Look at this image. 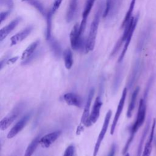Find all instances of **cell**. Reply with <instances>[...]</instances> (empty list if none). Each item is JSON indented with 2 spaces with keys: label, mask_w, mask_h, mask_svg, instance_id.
I'll return each mask as SVG.
<instances>
[{
  "label": "cell",
  "mask_w": 156,
  "mask_h": 156,
  "mask_svg": "<svg viewBox=\"0 0 156 156\" xmlns=\"http://www.w3.org/2000/svg\"><path fill=\"white\" fill-rule=\"evenodd\" d=\"M40 136L38 135L32 140V141L30 143V144L26 148V150L24 153V156H32L33 155L38 145L40 144Z\"/></svg>",
  "instance_id": "22"
},
{
  "label": "cell",
  "mask_w": 156,
  "mask_h": 156,
  "mask_svg": "<svg viewBox=\"0 0 156 156\" xmlns=\"http://www.w3.org/2000/svg\"><path fill=\"white\" fill-rule=\"evenodd\" d=\"M30 1V0H22V1H28V2Z\"/></svg>",
  "instance_id": "40"
},
{
  "label": "cell",
  "mask_w": 156,
  "mask_h": 156,
  "mask_svg": "<svg viewBox=\"0 0 156 156\" xmlns=\"http://www.w3.org/2000/svg\"><path fill=\"white\" fill-rule=\"evenodd\" d=\"M151 127V116H149L147 119V122L146 124L145 127L143 131L141 136L140 138L139 143H138V148H137V151H136V156H141L142 152H143V144H144V142L145 141V139L146 138V136L149 131V129Z\"/></svg>",
  "instance_id": "18"
},
{
  "label": "cell",
  "mask_w": 156,
  "mask_h": 156,
  "mask_svg": "<svg viewBox=\"0 0 156 156\" xmlns=\"http://www.w3.org/2000/svg\"><path fill=\"white\" fill-rule=\"evenodd\" d=\"M95 0H87L85 3V6L83 12H82V21L80 24V34L81 35H83L84 33L86 24H87V19L88 16L91 8L94 3Z\"/></svg>",
  "instance_id": "13"
},
{
  "label": "cell",
  "mask_w": 156,
  "mask_h": 156,
  "mask_svg": "<svg viewBox=\"0 0 156 156\" xmlns=\"http://www.w3.org/2000/svg\"><path fill=\"white\" fill-rule=\"evenodd\" d=\"M138 19H139V14L138 13L135 17H133V21H132V25H131V27H130V29L129 30V32L127 34V38H126V40L125 41V44H124V48L122 49V52L118 58V63H120L122 61L124 56H125V54L127 51V49H128V47L129 46V44L130 43V41H131V38H132V37L133 35V32L135 29V27L136 26V24H137V23L138 21Z\"/></svg>",
  "instance_id": "9"
},
{
  "label": "cell",
  "mask_w": 156,
  "mask_h": 156,
  "mask_svg": "<svg viewBox=\"0 0 156 156\" xmlns=\"http://www.w3.org/2000/svg\"><path fill=\"white\" fill-rule=\"evenodd\" d=\"M1 5H4L8 8V10H10L13 7V0H0Z\"/></svg>",
  "instance_id": "34"
},
{
  "label": "cell",
  "mask_w": 156,
  "mask_h": 156,
  "mask_svg": "<svg viewBox=\"0 0 156 156\" xmlns=\"http://www.w3.org/2000/svg\"><path fill=\"white\" fill-rule=\"evenodd\" d=\"M61 134V130H56L48 133L40 138V144L43 148H48L50 147L58 139Z\"/></svg>",
  "instance_id": "10"
},
{
  "label": "cell",
  "mask_w": 156,
  "mask_h": 156,
  "mask_svg": "<svg viewBox=\"0 0 156 156\" xmlns=\"http://www.w3.org/2000/svg\"><path fill=\"white\" fill-rule=\"evenodd\" d=\"M53 13L51 9L47 12L46 18V39L47 41L49 40L51 38V29H52V16Z\"/></svg>",
  "instance_id": "24"
},
{
  "label": "cell",
  "mask_w": 156,
  "mask_h": 156,
  "mask_svg": "<svg viewBox=\"0 0 156 156\" xmlns=\"http://www.w3.org/2000/svg\"><path fill=\"white\" fill-rule=\"evenodd\" d=\"M77 1L78 0H70L69 1L66 15V20L68 23H70L75 16L77 7Z\"/></svg>",
  "instance_id": "21"
},
{
  "label": "cell",
  "mask_w": 156,
  "mask_h": 156,
  "mask_svg": "<svg viewBox=\"0 0 156 156\" xmlns=\"http://www.w3.org/2000/svg\"><path fill=\"white\" fill-rule=\"evenodd\" d=\"M102 105V99L101 96H99L96 97V99L94 100V102L92 107L91 112H90L89 121L91 125L93 124H94L98 120L100 116V112H101V108Z\"/></svg>",
  "instance_id": "11"
},
{
  "label": "cell",
  "mask_w": 156,
  "mask_h": 156,
  "mask_svg": "<svg viewBox=\"0 0 156 156\" xmlns=\"http://www.w3.org/2000/svg\"><path fill=\"white\" fill-rule=\"evenodd\" d=\"M141 71V63L140 60L135 61L134 65L132 68L131 74L130 75L129 80H128V87L129 88H131L136 80L138 79L140 76V73Z\"/></svg>",
  "instance_id": "16"
},
{
  "label": "cell",
  "mask_w": 156,
  "mask_h": 156,
  "mask_svg": "<svg viewBox=\"0 0 156 156\" xmlns=\"http://www.w3.org/2000/svg\"><path fill=\"white\" fill-rule=\"evenodd\" d=\"M63 156H75V148L73 145H69L63 154Z\"/></svg>",
  "instance_id": "33"
},
{
  "label": "cell",
  "mask_w": 156,
  "mask_h": 156,
  "mask_svg": "<svg viewBox=\"0 0 156 156\" xmlns=\"http://www.w3.org/2000/svg\"><path fill=\"white\" fill-rule=\"evenodd\" d=\"M152 29V26L151 25H148L142 32V33L140 35V38L138 39V42L137 44V47H136V50L138 52H140L143 47L144 46V44L148 40V38L149 37L151 31Z\"/></svg>",
  "instance_id": "17"
},
{
  "label": "cell",
  "mask_w": 156,
  "mask_h": 156,
  "mask_svg": "<svg viewBox=\"0 0 156 156\" xmlns=\"http://www.w3.org/2000/svg\"><path fill=\"white\" fill-rule=\"evenodd\" d=\"M101 15V8L99 7L94 16V18L91 22L90 32L88 34V37L85 41L84 50L85 53H88L89 52L93 50L95 43H96V38L98 32V29L99 27V24L100 21V17Z\"/></svg>",
  "instance_id": "1"
},
{
  "label": "cell",
  "mask_w": 156,
  "mask_h": 156,
  "mask_svg": "<svg viewBox=\"0 0 156 156\" xmlns=\"http://www.w3.org/2000/svg\"><path fill=\"white\" fill-rule=\"evenodd\" d=\"M65 102L71 106H75L79 108L82 106V99L81 97L74 93H67L63 95Z\"/></svg>",
  "instance_id": "14"
},
{
  "label": "cell",
  "mask_w": 156,
  "mask_h": 156,
  "mask_svg": "<svg viewBox=\"0 0 156 156\" xmlns=\"http://www.w3.org/2000/svg\"><path fill=\"white\" fill-rule=\"evenodd\" d=\"M139 91H140V87H136V88L134 90V91L132 93L131 99L130 101V103L129 104V107H128L127 111V117L128 118H131V116L132 115V112L135 107L136 101V99H137V96L139 93Z\"/></svg>",
  "instance_id": "20"
},
{
  "label": "cell",
  "mask_w": 156,
  "mask_h": 156,
  "mask_svg": "<svg viewBox=\"0 0 156 156\" xmlns=\"http://www.w3.org/2000/svg\"><path fill=\"white\" fill-rule=\"evenodd\" d=\"M62 2V0H54V1L53 4H52V8H51V10H52V12L53 14L59 8Z\"/></svg>",
  "instance_id": "35"
},
{
  "label": "cell",
  "mask_w": 156,
  "mask_h": 156,
  "mask_svg": "<svg viewBox=\"0 0 156 156\" xmlns=\"http://www.w3.org/2000/svg\"><path fill=\"white\" fill-rule=\"evenodd\" d=\"M31 116V113H29L24 115L20 121H18L10 130L7 137L9 139L15 136L19 132H20L26 126L27 123L29 121Z\"/></svg>",
  "instance_id": "8"
},
{
  "label": "cell",
  "mask_w": 156,
  "mask_h": 156,
  "mask_svg": "<svg viewBox=\"0 0 156 156\" xmlns=\"http://www.w3.org/2000/svg\"><path fill=\"white\" fill-rule=\"evenodd\" d=\"M112 111L111 110H109L107 113L106 115L105 116V118H104V123L102 124L101 130L99 132V134L98 135V137L97 138L96 142L95 143V146H94V151H93V156H97L99 148L101 147V144L102 143V141H103L105 133L107 132L110 121V119H111V116H112Z\"/></svg>",
  "instance_id": "4"
},
{
  "label": "cell",
  "mask_w": 156,
  "mask_h": 156,
  "mask_svg": "<svg viewBox=\"0 0 156 156\" xmlns=\"http://www.w3.org/2000/svg\"><path fill=\"white\" fill-rule=\"evenodd\" d=\"M29 2L32 5L34 6L41 14H42L43 16L46 15L47 12L45 11V9L43 5V4L38 0H30V1H29Z\"/></svg>",
  "instance_id": "27"
},
{
  "label": "cell",
  "mask_w": 156,
  "mask_h": 156,
  "mask_svg": "<svg viewBox=\"0 0 156 156\" xmlns=\"http://www.w3.org/2000/svg\"><path fill=\"white\" fill-rule=\"evenodd\" d=\"M94 93V90L93 88L91 89L88 95L86 104L85 105L83 112L80 118V126L83 125L86 127H90L91 126V124L90 122L89 118L90 115V107H91V104Z\"/></svg>",
  "instance_id": "6"
},
{
  "label": "cell",
  "mask_w": 156,
  "mask_h": 156,
  "mask_svg": "<svg viewBox=\"0 0 156 156\" xmlns=\"http://www.w3.org/2000/svg\"><path fill=\"white\" fill-rule=\"evenodd\" d=\"M146 114V99L142 98L140 100L139 105L136 115V120L134 122L133 124L130 128V132H132L134 133L138 131L139 128L143 125L145 120Z\"/></svg>",
  "instance_id": "2"
},
{
  "label": "cell",
  "mask_w": 156,
  "mask_h": 156,
  "mask_svg": "<svg viewBox=\"0 0 156 156\" xmlns=\"http://www.w3.org/2000/svg\"><path fill=\"white\" fill-rule=\"evenodd\" d=\"M122 74V71L121 69H118V71L116 72L115 74V78L114 79V83H113V88H115V91H116L118 90V87L119 86V84L121 81V77Z\"/></svg>",
  "instance_id": "28"
},
{
  "label": "cell",
  "mask_w": 156,
  "mask_h": 156,
  "mask_svg": "<svg viewBox=\"0 0 156 156\" xmlns=\"http://www.w3.org/2000/svg\"><path fill=\"white\" fill-rule=\"evenodd\" d=\"M10 10H8L7 11H4V12H1L0 13V23L1 24L3 21H4L7 17L9 16V13H10Z\"/></svg>",
  "instance_id": "36"
},
{
  "label": "cell",
  "mask_w": 156,
  "mask_h": 156,
  "mask_svg": "<svg viewBox=\"0 0 156 156\" xmlns=\"http://www.w3.org/2000/svg\"><path fill=\"white\" fill-rule=\"evenodd\" d=\"M153 80H154V77L152 76H151L149 79L148 80V82L147 83V85L146 86V88H145V90H144V96H143V98L146 99L147 100V96H148V94H149V90L151 88V87L152 84V82H153Z\"/></svg>",
  "instance_id": "32"
},
{
  "label": "cell",
  "mask_w": 156,
  "mask_h": 156,
  "mask_svg": "<svg viewBox=\"0 0 156 156\" xmlns=\"http://www.w3.org/2000/svg\"><path fill=\"white\" fill-rule=\"evenodd\" d=\"M115 0H107L105 2V7L104 9V11L102 14V16L104 18H105L108 16V15L110 13V11L112 10V9Z\"/></svg>",
  "instance_id": "30"
},
{
  "label": "cell",
  "mask_w": 156,
  "mask_h": 156,
  "mask_svg": "<svg viewBox=\"0 0 156 156\" xmlns=\"http://www.w3.org/2000/svg\"><path fill=\"white\" fill-rule=\"evenodd\" d=\"M135 2H136V0H131L129 9H128V10H127V12L126 14V16L124 17V19L122 21V27H124L127 24V23L129 21L130 18H132V13H133V10L134 9Z\"/></svg>",
  "instance_id": "26"
},
{
  "label": "cell",
  "mask_w": 156,
  "mask_h": 156,
  "mask_svg": "<svg viewBox=\"0 0 156 156\" xmlns=\"http://www.w3.org/2000/svg\"><path fill=\"white\" fill-rule=\"evenodd\" d=\"M135 135V133H134L132 132H130V135H129V138H128V140H127V142H126V144L124 147V149L122 150V154L123 155H125L126 153H127V151H128V150L129 149V147H130V144H131V143H132V142L133 140Z\"/></svg>",
  "instance_id": "31"
},
{
  "label": "cell",
  "mask_w": 156,
  "mask_h": 156,
  "mask_svg": "<svg viewBox=\"0 0 156 156\" xmlns=\"http://www.w3.org/2000/svg\"><path fill=\"white\" fill-rule=\"evenodd\" d=\"M48 42L49 43L50 48L54 55L57 58H60L62 54V49L58 42L52 37L48 40Z\"/></svg>",
  "instance_id": "23"
},
{
  "label": "cell",
  "mask_w": 156,
  "mask_h": 156,
  "mask_svg": "<svg viewBox=\"0 0 156 156\" xmlns=\"http://www.w3.org/2000/svg\"><path fill=\"white\" fill-rule=\"evenodd\" d=\"M127 88L126 87H125L122 92V94L120 98V100L119 101L117 108H116V111L115 112L114 118H113V120L112 122V124L111 126V128H110V134L112 135H113L115 130V128L116 126L118 124V120L119 119V117L121 116V114L123 110V108L124 106V104H125V101H126V96H127Z\"/></svg>",
  "instance_id": "5"
},
{
  "label": "cell",
  "mask_w": 156,
  "mask_h": 156,
  "mask_svg": "<svg viewBox=\"0 0 156 156\" xmlns=\"http://www.w3.org/2000/svg\"><path fill=\"white\" fill-rule=\"evenodd\" d=\"M40 44V40H37L32 42L27 48L23 51L21 55V59L23 60L22 65H26L29 63L35 57L36 50Z\"/></svg>",
  "instance_id": "7"
},
{
  "label": "cell",
  "mask_w": 156,
  "mask_h": 156,
  "mask_svg": "<svg viewBox=\"0 0 156 156\" xmlns=\"http://www.w3.org/2000/svg\"><path fill=\"white\" fill-rule=\"evenodd\" d=\"M152 150V142L147 140L144 145L141 156H151Z\"/></svg>",
  "instance_id": "29"
},
{
  "label": "cell",
  "mask_w": 156,
  "mask_h": 156,
  "mask_svg": "<svg viewBox=\"0 0 156 156\" xmlns=\"http://www.w3.org/2000/svg\"><path fill=\"white\" fill-rule=\"evenodd\" d=\"M18 115V113L15 110L11 113L10 115L3 118L0 121V129L1 130H4L7 129L16 119Z\"/></svg>",
  "instance_id": "19"
},
{
  "label": "cell",
  "mask_w": 156,
  "mask_h": 156,
  "mask_svg": "<svg viewBox=\"0 0 156 156\" xmlns=\"http://www.w3.org/2000/svg\"><path fill=\"white\" fill-rule=\"evenodd\" d=\"M33 29H34L33 26L30 25L26 27V28L20 31L19 32L16 33L14 35H13L10 38L11 46L15 45L17 43L24 40L25 38H26L30 34V33L33 30Z\"/></svg>",
  "instance_id": "12"
},
{
  "label": "cell",
  "mask_w": 156,
  "mask_h": 156,
  "mask_svg": "<svg viewBox=\"0 0 156 156\" xmlns=\"http://www.w3.org/2000/svg\"><path fill=\"white\" fill-rule=\"evenodd\" d=\"M124 156H130V155H129V154L127 152V153H126V154L124 155Z\"/></svg>",
  "instance_id": "39"
},
{
  "label": "cell",
  "mask_w": 156,
  "mask_h": 156,
  "mask_svg": "<svg viewBox=\"0 0 156 156\" xmlns=\"http://www.w3.org/2000/svg\"><path fill=\"white\" fill-rule=\"evenodd\" d=\"M21 21V18L17 17L12 20L7 25L1 28V29L0 30V41H2L3 40H4L8 36V35L18 26Z\"/></svg>",
  "instance_id": "15"
},
{
  "label": "cell",
  "mask_w": 156,
  "mask_h": 156,
  "mask_svg": "<svg viewBox=\"0 0 156 156\" xmlns=\"http://www.w3.org/2000/svg\"><path fill=\"white\" fill-rule=\"evenodd\" d=\"M70 44L71 48L73 50L78 51L82 49L83 44L85 48V43H83L82 35L80 34V24L76 23L71 29L69 34Z\"/></svg>",
  "instance_id": "3"
},
{
  "label": "cell",
  "mask_w": 156,
  "mask_h": 156,
  "mask_svg": "<svg viewBox=\"0 0 156 156\" xmlns=\"http://www.w3.org/2000/svg\"><path fill=\"white\" fill-rule=\"evenodd\" d=\"M18 59V56H16V57H12V58H9V59H8V60H7L6 64H7V65L12 64V63H15V62Z\"/></svg>",
  "instance_id": "38"
},
{
  "label": "cell",
  "mask_w": 156,
  "mask_h": 156,
  "mask_svg": "<svg viewBox=\"0 0 156 156\" xmlns=\"http://www.w3.org/2000/svg\"><path fill=\"white\" fill-rule=\"evenodd\" d=\"M63 60L65 63V66L66 69H69L71 68L73 64V57L72 51L70 49L68 48L65 49L63 52Z\"/></svg>",
  "instance_id": "25"
},
{
  "label": "cell",
  "mask_w": 156,
  "mask_h": 156,
  "mask_svg": "<svg viewBox=\"0 0 156 156\" xmlns=\"http://www.w3.org/2000/svg\"><path fill=\"white\" fill-rule=\"evenodd\" d=\"M116 149V144L115 143H113L111 146V147L110 149V151L108 152V154L107 156H115Z\"/></svg>",
  "instance_id": "37"
}]
</instances>
